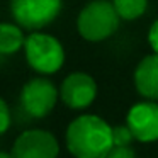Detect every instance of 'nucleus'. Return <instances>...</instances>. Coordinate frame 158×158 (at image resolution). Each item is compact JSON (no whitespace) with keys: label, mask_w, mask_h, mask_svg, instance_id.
<instances>
[{"label":"nucleus","mask_w":158,"mask_h":158,"mask_svg":"<svg viewBox=\"0 0 158 158\" xmlns=\"http://www.w3.org/2000/svg\"><path fill=\"white\" fill-rule=\"evenodd\" d=\"M0 158H14L12 153H4V151H0Z\"/></svg>","instance_id":"16"},{"label":"nucleus","mask_w":158,"mask_h":158,"mask_svg":"<svg viewBox=\"0 0 158 158\" xmlns=\"http://www.w3.org/2000/svg\"><path fill=\"white\" fill-rule=\"evenodd\" d=\"M112 4L119 17L127 22L139 19L148 9V0H112Z\"/></svg>","instance_id":"11"},{"label":"nucleus","mask_w":158,"mask_h":158,"mask_svg":"<svg viewBox=\"0 0 158 158\" xmlns=\"http://www.w3.org/2000/svg\"><path fill=\"white\" fill-rule=\"evenodd\" d=\"M63 9V0H10V14L22 29L41 31L55 22Z\"/></svg>","instance_id":"4"},{"label":"nucleus","mask_w":158,"mask_h":158,"mask_svg":"<svg viewBox=\"0 0 158 158\" xmlns=\"http://www.w3.org/2000/svg\"><path fill=\"white\" fill-rule=\"evenodd\" d=\"M60 97L70 109H85L95 100L97 83L89 73L73 72L63 80L60 87Z\"/></svg>","instance_id":"7"},{"label":"nucleus","mask_w":158,"mask_h":158,"mask_svg":"<svg viewBox=\"0 0 158 158\" xmlns=\"http://www.w3.org/2000/svg\"><path fill=\"white\" fill-rule=\"evenodd\" d=\"M58 89L46 75L31 78L21 90V107L31 117H44L58 102Z\"/></svg>","instance_id":"5"},{"label":"nucleus","mask_w":158,"mask_h":158,"mask_svg":"<svg viewBox=\"0 0 158 158\" xmlns=\"http://www.w3.org/2000/svg\"><path fill=\"white\" fill-rule=\"evenodd\" d=\"M10 110H9V106L7 102H5L2 97H0V136L5 133V131L9 129V126H10Z\"/></svg>","instance_id":"14"},{"label":"nucleus","mask_w":158,"mask_h":158,"mask_svg":"<svg viewBox=\"0 0 158 158\" xmlns=\"http://www.w3.org/2000/svg\"><path fill=\"white\" fill-rule=\"evenodd\" d=\"M58 153L56 138L44 129L24 131L12 146L14 158H56Z\"/></svg>","instance_id":"6"},{"label":"nucleus","mask_w":158,"mask_h":158,"mask_svg":"<svg viewBox=\"0 0 158 158\" xmlns=\"http://www.w3.org/2000/svg\"><path fill=\"white\" fill-rule=\"evenodd\" d=\"M148 44L153 49V53L158 55V19L150 26V29H148Z\"/></svg>","instance_id":"15"},{"label":"nucleus","mask_w":158,"mask_h":158,"mask_svg":"<svg viewBox=\"0 0 158 158\" xmlns=\"http://www.w3.org/2000/svg\"><path fill=\"white\" fill-rule=\"evenodd\" d=\"M126 124L133 131L134 139L150 143L158 139V104L156 100L138 102L129 109Z\"/></svg>","instance_id":"8"},{"label":"nucleus","mask_w":158,"mask_h":158,"mask_svg":"<svg viewBox=\"0 0 158 158\" xmlns=\"http://www.w3.org/2000/svg\"><path fill=\"white\" fill-rule=\"evenodd\" d=\"M134 87L138 94L148 100L158 102V55L144 56L134 70Z\"/></svg>","instance_id":"9"},{"label":"nucleus","mask_w":158,"mask_h":158,"mask_svg":"<svg viewBox=\"0 0 158 158\" xmlns=\"http://www.w3.org/2000/svg\"><path fill=\"white\" fill-rule=\"evenodd\" d=\"M106 158H136V153L129 144H124V146L114 144L109 150V153L106 155Z\"/></svg>","instance_id":"13"},{"label":"nucleus","mask_w":158,"mask_h":158,"mask_svg":"<svg viewBox=\"0 0 158 158\" xmlns=\"http://www.w3.org/2000/svg\"><path fill=\"white\" fill-rule=\"evenodd\" d=\"M121 21L112 0H92L80 10L77 31L85 41L100 43L116 34Z\"/></svg>","instance_id":"2"},{"label":"nucleus","mask_w":158,"mask_h":158,"mask_svg":"<svg viewBox=\"0 0 158 158\" xmlns=\"http://www.w3.org/2000/svg\"><path fill=\"white\" fill-rule=\"evenodd\" d=\"M26 36L22 27L15 22H0V56H12L24 49Z\"/></svg>","instance_id":"10"},{"label":"nucleus","mask_w":158,"mask_h":158,"mask_svg":"<svg viewBox=\"0 0 158 158\" xmlns=\"http://www.w3.org/2000/svg\"><path fill=\"white\" fill-rule=\"evenodd\" d=\"M66 146L77 158H106L114 146L112 127L99 116L83 114L66 129Z\"/></svg>","instance_id":"1"},{"label":"nucleus","mask_w":158,"mask_h":158,"mask_svg":"<svg viewBox=\"0 0 158 158\" xmlns=\"http://www.w3.org/2000/svg\"><path fill=\"white\" fill-rule=\"evenodd\" d=\"M112 139H114V144L124 146V144H131V141L134 139V134L127 124L126 126H116L112 127Z\"/></svg>","instance_id":"12"},{"label":"nucleus","mask_w":158,"mask_h":158,"mask_svg":"<svg viewBox=\"0 0 158 158\" xmlns=\"http://www.w3.org/2000/svg\"><path fill=\"white\" fill-rule=\"evenodd\" d=\"M24 56L27 65L39 75H53L65 65V48L61 41L48 32L32 31L26 36Z\"/></svg>","instance_id":"3"}]
</instances>
